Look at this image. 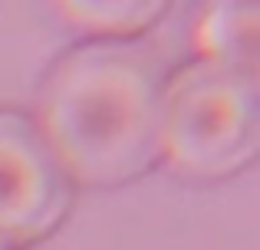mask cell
<instances>
[{
  "label": "cell",
  "mask_w": 260,
  "mask_h": 250,
  "mask_svg": "<svg viewBox=\"0 0 260 250\" xmlns=\"http://www.w3.org/2000/svg\"><path fill=\"white\" fill-rule=\"evenodd\" d=\"M168 76L152 40H86L50 66L33 122L73 185L119 188L158 165Z\"/></svg>",
  "instance_id": "obj_1"
},
{
  "label": "cell",
  "mask_w": 260,
  "mask_h": 250,
  "mask_svg": "<svg viewBox=\"0 0 260 250\" xmlns=\"http://www.w3.org/2000/svg\"><path fill=\"white\" fill-rule=\"evenodd\" d=\"M0 250H13V247H10V244H4V240H0Z\"/></svg>",
  "instance_id": "obj_6"
},
{
  "label": "cell",
  "mask_w": 260,
  "mask_h": 250,
  "mask_svg": "<svg viewBox=\"0 0 260 250\" xmlns=\"http://www.w3.org/2000/svg\"><path fill=\"white\" fill-rule=\"evenodd\" d=\"M194 59L260 73V7L250 0H217L194 23Z\"/></svg>",
  "instance_id": "obj_4"
},
{
  "label": "cell",
  "mask_w": 260,
  "mask_h": 250,
  "mask_svg": "<svg viewBox=\"0 0 260 250\" xmlns=\"http://www.w3.org/2000/svg\"><path fill=\"white\" fill-rule=\"evenodd\" d=\"M63 20L89 40H145L168 13L161 0H70L56 4Z\"/></svg>",
  "instance_id": "obj_5"
},
{
  "label": "cell",
  "mask_w": 260,
  "mask_h": 250,
  "mask_svg": "<svg viewBox=\"0 0 260 250\" xmlns=\"http://www.w3.org/2000/svg\"><path fill=\"white\" fill-rule=\"evenodd\" d=\"M73 188L33 116L0 109V240L23 250L53 237L73 211Z\"/></svg>",
  "instance_id": "obj_3"
},
{
  "label": "cell",
  "mask_w": 260,
  "mask_h": 250,
  "mask_svg": "<svg viewBox=\"0 0 260 250\" xmlns=\"http://www.w3.org/2000/svg\"><path fill=\"white\" fill-rule=\"evenodd\" d=\"M260 73L191 59L161 96V161L191 181H224L257 161Z\"/></svg>",
  "instance_id": "obj_2"
}]
</instances>
